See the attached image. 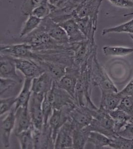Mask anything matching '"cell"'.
<instances>
[{
	"label": "cell",
	"mask_w": 133,
	"mask_h": 149,
	"mask_svg": "<svg viewBox=\"0 0 133 149\" xmlns=\"http://www.w3.org/2000/svg\"><path fill=\"white\" fill-rule=\"evenodd\" d=\"M15 135L33 127L29 112V104L19 107L15 110Z\"/></svg>",
	"instance_id": "obj_17"
},
{
	"label": "cell",
	"mask_w": 133,
	"mask_h": 149,
	"mask_svg": "<svg viewBox=\"0 0 133 149\" xmlns=\"http://www.w3.org/2000/svg\"><path fill=\"white\" fill-rule=\"evenodd\" d=\"M120 92L123 97L133 95V78L123 90Z\"/></svg>",
	"instance_id": "obj_42"
},
{
	"label": "cell",
	"mask_w": 133,
	"mask_h": 149,
	"mask_svg": "<svg viewBox=\"0 0 133 149\" xmlns=\"http://www.w3.org/2000/svg\"><path fill=\"white\" fill-rule=\"evenodd\" d=\"M109 147L115 149H133V139L117 135L111 139Z\"/></svg>",
	"instance_id": "obj_32"
},
{
	"label": "cell",
	"mask_w": 133,
	"mask_h": 149,
	"mask_svg": "<svg viewBox=\"0 0 133 149\" xmlns=\"http://www.w3.org/2000/svg\"><path fill=\"white\" fill-rule=\"evenodd\" d=\"M22 38V42L29 44L33 51L72 49L71 43L69 45L60 44L46 32L40 25L33 32Z\"/></svg>",
	"instance_id": "obj_2"
},
{
	"label": "cell",
	"mask_w": 133,
	"mask_h": 149,
	"mask_svg": "<svg viewBox=\"0 0 133 149\" xmlns=\"http://www.w3.org/2000/svg\"><path fill=\"white\" fill-rule=\"evenodd\" d=\"M118 135L129 139H133V118H132L126 125L118 132Z\"/></svg>",
	"instance_id": "obj_38"
},
{
	"label": "cell",
	"mask_w": 133,
	"mask_h": 149,
	"mask_svg": "<svg viewBox=\"0 0 133 149\" xmlns=\"http://www.w3.org/2000/svg\"><path fill=\"white\" fill-rule=\"evenodd\" d=\"M49 3L54 8V10L63 8L67 6L72 3L79 5V3L77 0H48Z\"/></svg>",
	"instance_id": "obj_40"
},
{
	"label": "cell",
	"mask_w": 133,
	"mask_h": 149,
	"mask_svg": "<svg viewBox=\"0 0 133 149\" xmlns=\"http://www.w3.org/2000/svg\"><path fill=\"white\" fill-rule=\"evenodd\" d=\"M54 80L45 72L38 77L33 78L31 85V92L40 95H45L52 88Z\"/></svg>",
	"instance_id": "obj_19"
},
{
	"label": "cell",
	"mask_w": 133,
	"mask_h": 149,
	"mask_svg": "<svg viewBox=\"0 0 133 149\" xmlns=\"http://www.w3.org/2000/svg\"><path fill=\"white\" fill-rule=\"evenodd\" d=\"M42 20L43 19L36 17L32 15L28 16V18L24 24L20 31V37L21 38L25 37L35 31L40 25Z\"/></svg>",
	"instance_id": "obj_29"
},
{
	"label": "cell",
	"mask_w": 133,
	"mask_h": 149,
	"mask_svg": "<svg viewBox=\"0 0 133 149\" xmlns=\"http://www.w3.org/2000/svg\"><path fill=\"white\" fill-rule=\"evenodd\" d=\"M45 95L54 109H60L70 105H77L75 99L66 91L61 88L55 81L52 88Z\"/></svg>",
	"instance_id": "obj_5"
},
{
	"label": "cell",
	"mask_w": 133,
	"mask_h": 149,
	"mask_svg": "<svg viewBox=\"0 0 133 149\" xmlns=\"http://www.w3.org/2000/svg\"><path fill=\"white\" fill-rule=\"evenodd\" d=\"M97 52L94 53L89 59L79 67L80 74L76 86L75 99L77 104L80 107H86L93 110L98 108L91 100V95L93 86L91 81V65L93 58Z\"/></svg>",
	"instance_id": "obj_1"
},
{
	"label": "cell",
	"mask_w": 133,
	"mask_h": 149,
	"mask_svg": "<svg viewBox=\"0 0 133 149\" xmlns=\"http://www.w3.org/2000/svg\"><path fill=\"white\" fill-rule=\"evenodd\" d=\"M59 24L67 34L70 43L79 42L86 39L74 18H71Z\"/></svg>",
	"instance_id": "obj_20"
},
{
	"label": "cell",
	"mask_w": 133,
	"mask_h": 149,
	"mask_svg": "<svg viewBox=\"0 0 133 149\" xmlns=\"http://www.w3.org/2000/svg\"><path fill=\"white\" fill-rule=\"evenodd\" d=\"M128 33L133 34V19L124 24L114 27H110L103 29L101 35L104 36L112 33Z\"/></svg>",
	"instance_id": "obj_31"
},
{
	"label": "cell",
	"mask_w": 133,
	"mask_h": 149,
	"mask_svg": "<svg viewBox=\"0 0 133 149\" xmlns=\"http://www.w3.org/2000/svg\"><path fill=\"white\" fill-rule=\"evenodd\" d=\"M77 105H70L60 109H54L48 123L52 131L53 136L55 141L58 132L69 120L70 112Z\"/></svg>",
	"instance_id": "obj_11"
},
{
	"label": "cell",
	"mask_w": 133,
	"mask_h": 149,
	"mask_svg": "<svg viewBox=\"0 0 133 149\" xmlns=\"http://www.w3.org/2000/svg\"><path fill=\"white\" fill-rule=\"evenodd\" d=\"M91 132L88 126L82 129H75L72 133V149H84L86 143H88V139Z\"/></svg>",
	"instance_id": "obj_25"
},
{
	"label": "cell",
	"mask_w": 133,
	"mask_h": 149,
	"mask_svg": "<svg viewBox=\"0 0 133 149\" xmlns=\"http://www.w3.org/2000/svg\"><path fill=\"white\" fill-rule=\"evenodd\" d=\"M15 110L14 107L8 112V114L4 118L1 120V128L2 144L6 148L10 146V135L12 131L15 129Z\"/></svg>",
	"instance_id": "obj_18"
},
{
	"label": "cell",
	"mask_w": 133,
	"mask_h": 149,
	"mask_svg": "<svg viewBox=\"0 0 133 149\" xmlns=\"http://www.w3.org/2000/svg\"><path fill=\"white\" fill-rule=\"evenodd\" d=\"M74 19L86 39L95 41V34L97 30L98 20L89 17H76Z\"/></svg>",
	"instance_id": "obj_22"
},
{
	"label": "cell",
	"mask_w": 133,
	"mask_h": 149,
	"mask_svg": "<svg viewBox=\"0 0 133 149\" xmlns=\"http://www.w3.org/2000/svg\"><path fill=\"white\" fill-rule=\"evenodd\" d=\"M36 62L52 77L55 81H59L66 74L68 66L65 65L49 61H40Z\"/></svg>",
	"instance_id": "obj_23"
},
{
	"label": "cell",
	"mask_w": 133,
	"mask_h": 149,
	"mask_svg": "<svg viewBox=\"0 0 133 149\" xmlns=\"http://www.w3.org/2000/svg\"><path fill=\"white\" fill-rule=\"evenodd\" d=\"M17 102V97H11L7 98H1L0 100V114L2 117L5 114L14 108Z\"/></svg>",
	"instance_id": "obj_35"
},
{
	"label": "cell",
	"mask_w": 133,
	"mask_h": 149,
	"mask_svg": "<svg viewBox=\"0 0 133 149\" xmlns=\"http://www.w3.org/2000/svg\"><path fill=\"white\" fill-rule=\"evenodd\" d=\"M100 107L109 112L117 109L123 99V95L118 92H101Z\"/></svg>",
	"instance_id": "obj_21"
},
{
	"label": "cell",
	"mask_w": 133,
	"mask_h": 149,
	"mask_svg": "<svg viewBox=\"0 0 133 149\" xmlns=\"http://www.w3.org/2000/svg\"><path fill=\"white\" fill-rule=\"evenodd\" d=\"M40 26L53 39L60 44L62 45L70 44L66 31L50 17L43 19L41 23Z\"/></svg>",
	"instance_id": "obj_9"
},
{
	"label": "cell",
	"mask_w": 133,
	"mask_h": 149,
	"mask_svg": "<svg viewBox=\"0 0 133 149\" xmlns=\"http://www.w3.org/2000/svg\"><path fill=\"white\" fill-rule=\"evenodd\" d=\"M44 95L32 93L29 101V109L34 128L41 129L44 125L42 104Z\"/></svg>",
	"instance_id": "obj_7"
},
{
	"label": "cell",
	"mask_w": 133,
	"mask_h": 149,
	"mask_svg": "<svg viewBox=\"0 0 133 149\" xmlns=\"http://www.w3.org/2000/svg\"><path fill=\"white\" fill-rule=\"evenodd\" d=\"M88 143L93 144L95 149H103L109 147L111 138L100 132L91 131L89 133Z\"/></svg>",
	"instance_id": "obj_27"
},
{
	"label": "cell",
	"mask_w": 133,
	"mask_h": 149,
	"mask_svg": "<svg viewBox=\"0 0 133 149\" xmlns=\"http://www.w3.org/2000/svg\"><path fill=\"white\" fill-rule=\"evenodd\" d=\"M0 76L1 78L10 79L21 83L22 80L16 72V65L14 57L12 56L1 55L0 58Z\"/></svg>",
	"instance_id": "obj_16"
},
{
	"label": "cell",
	"mask_w": 133,
	"mask_h": 149,
	"mask_svg": "<svg viewBox=\"0 0 133 149\" xmlns=\"http://www.w3.org/2000/svg\"><path fill=\"white\" fill-rule=\"evenodd\" d=\"M74 52L75 65L79 67L89 57L97 52V45L95 41L86 39L79 42L71 43Z\"/></svg>",
	"instance_id": "obj_6"
},
{
	"label": "cell",
	"mask_w": 133,
	"mask_h": 149,
	"mask_svg": "<svg viewBox=\"0 0 133 149\" xmlns=\"http://www.w3.org/2000/svg\"><path fill=\"white\" fill-rule=\"evenodd\" d=\"M79 74V67L78 66L76 65L68 66L66 74L59 81H57L58 85L61 88L66 91L74 98Z\"/></svg>",
	"instance_id": "obj_10"
},
{
	"label": "cell",
	"mask_w": 133,
	"mask_h": 149,
	"mask_svg": "<svg viewBox=\"0 0 133 149\" xmlns=\"http://www.w3.org/2000/svg\"><path fill=\"white\" fill-rule=\"evenodd\" d=\"M34 146L36 149H54L55 140L52 129L48 123L41 129H33Z\"/></svg>",
	"instance_id": "obj_8"
},
{
	"label": "cell",
	"mask_w": 133,
	"mask_h": 149,
	"mask_svg": "<svg viewBox=\"0 0 133 149\" xmlns=\"http://www.w3.org/2000/svg\"><path fill=\"white\" fill-rule=\"evenodd\" d=\"M53 10L54 8L48 2L36 8L32 12L31 15L39 19H43L49 17Z\"/></svg>",
	"instance_id": "obj_34"
},
{
	"label": "cell",
	"mask_w": 133,
	"mask_h": 149,
	"mask_svg": "<svg viewBox=\"0 0 133 149\" xmlns=\"http://www.w3.org/2000/svg\"><path fill=\"white\" fill-rule=\"evenodd\" d=\"M91 109L86 107L77 105L71 110L69 120L72 123L75 129H82L89 125L93 119Z\"/></svg>",
	"instance_id": "obj_14"
},
{
	"label": "cell",
	"mask_w": 133,
	"mask_h": 149,
	"mask_svg": "<svg viewBox=\"0 0 133 149\" xmlns=\"http://www.w3.org/2000/svg\"><path fill=\"white\" fill-rule=\"evenodd\" d=\"M93 119L88 126L91 131L100 132L112 139L117 136L114 131V121L107 111L100 107L96 110L91 109Z\"/></svg>",
	"instance_id": "obj_3"
},
{
	"label": "cell",
	"mask_w": 133,
	"mask_h": 149,
	"mask_svg": "<svg viewBox=\"0 0 133 149\" xmlns=\"http://www.w3.org/2000/svg\"><path fill=\"white\" fill-rule=\"evenodd\" d=\"M114 121V131L118 135V132L124 127L132 118L123 110L116 109L109 112Z\"/></svg>",
	"instance_id": "obj_26"
},
{
	"label": "cell",
	"mask_w": 133,
	"mask_h": 149,
	"mask_svg": "<svg viewBox=\"0 0 133 149\" xmlns=\"http://www.w3.org/2000/svg\"><path fill=\"white\" fill-rule=\"evenodd\" d=\"M131 15H133V13H128V14H125V15H124V17H126L131 16Z\"/></svg>",
	"instance_id": "obj_43"
},
{
	"label": "cell",
	"mask_w": 133,
	"mask_h": 149,
	"mask_svg": "<svg viewBox=\"0 0 133 149\" xmlns=\"http://www.w3.org/2000/svg\"><path fill=\"white\" fill-rule=\"evenodd\" d=\"M1 83V95L8 91V90L14 87L17 84H19L15 80L6 79V78H0Z\"/></svg>",
	"instance_id": "obj_39"
},
{
	"label": "cell",
	"mask_w": 133,
	"mask_h": 149,
	"mask_svg": "<svg viewBox=\"0 0 133 149\" xmlns=\"http://www.w3.org/2000/svg\"><path fill=\"white\" fill-rule=\"evenodd\" d=\"M48 2V0H25L21 7V12L24 15L29 16L36 8Z\"/></svg>",
	"instance_id": "obj_33"
},
{
	"label": "cell",
	"mask_w": 133,
	"mask_h": 149,
	"mask_svg": "<svg viewBox=\"0 0 133 149\" xmlns=\"http://www.w3.org/2000/svg\"><path fill=\"white\" fill-rule=\"evenodd\" d=\"M103 54L107 56L122 57L133 53V48L122 46H104L102 48Z\"/></svg>",
	"instance_id": "obj_30"
},
{
	"label": "cell",
	"mask_w": 133,
	"mask_h": 149,
	"mask_svg": "<svg viewBox=\"0 0 133 149\" xmlns=\"http://www.w3.org/2000/svg\"><path fill=\"white\" fill-rule=\"evenodd\" d=\"M33 127L26 130L18 134H15L19 143L21 149H34L33 136Z\"/></svg>",
	"instance_id": "obj_28"
},
{
	"label": "cell",
	"mask_w": 133,
	"mask_h": 149,
	"mask_svg": "<svg viewBox=\"0 0 133 149\" xmlns=\"http://www.w3.org/2000/svg\"><path fill=\"white\" fill-rule=\"evenodd\" d=\"M117 109L123 110L133 118V95L124 97Z\"/></svg>",
	"instance_id": "obj_36"
},
{
	"label": "cell",
	"mask_w": 133,
	"mask_h": 149,
	"mask_svg": "<svg viewBox=\"0 0 133 149\" xmlns=\"http://www.w3.org/2000/svg\"><path fill=\"white\" fill-rule=\"evenodd\" d=\"M32 78H25L24 85L22 90L19 95L17 97V102L15 105V110L19 107L29 104L31 92Z\"/></svg>",
	"instance_id": "obj_24"
},
{
	"label": "cell",
	"mask_w": 133,
	"mask_h": 149,
	"mask_svg": "<svg viewBox=\"0 0 133 149\" xmlns=\"http://www.w3.org/2000/svg\"><path fill=\"white\" fill-rule=\"evenodd\" d=\"M108 1L115 7L125 8V9H131L133 8V0H108Z\"/></svg>",
	"instance_id": "obj_41"
},
{
	"label": "cell",
	"mask_w": 133,
	"mask_h": 149,
	"mask_svg": "<svg viewBox=\"0 0 133 149\" xmlns=\"http://www.w3.org/2000/svg\"><path fill=\"white\" fill-rule=\"evenodd\" d=\"M130 34V36L131 38V39H132V40L133 41V34Z\"/></svg>",
	"instance_id": "obj_44"
},
{
	"label": "cell",
	"mask_w": 133,
	"mask_h": 149,
	"mask_svg": "<svg viewBox=\"0 0 133 149\" xmlns=\"http://www.w3.org/2000/svg\"><path fill=\"white\" fill-rule=\"evenodd\" d=\"M42 110L44 117V124H47L48 123L49 118L52 114L54 109L52 105L51 104L49 100H47L45 95L42 102Z\"/></svg>",
	"instance_id": "obj_37"
},
{
	"label": "cell",
	"mask_w": 133,
	"mask_h": 149,
	"mask_svg": "<svg viewBox=\"0 0 133 149\" xmlns=\"http://www.w3.org/2000/svg\"><path fill=\"white\" fill-rule=\"evenodd\" d=\"M91 81L93 87L98 86L101 92H118V89L98 60L97 54L93 58Z\"/></svg>",
	"instance_id": "obj_4"
},
{
	"label": "cell",
	"mask_w": 133,
	"mask_h": 149,
	"mask_svg": "<svg viewBox=\"0 0 133 149\" xmlns=\"http://www.w3.org/2000/svg\"><path fill=\"white\" fill-rule=\"evenodd\" d=\"M74 129L72 123L68 120L58 132L55 141L54 149H72V133Z\"/></svg>",
	"instance_id": "obj_15"
},
{
	"label": "cell",
	"mask_w": 133,
	"mask_h": 149,
	"mask_svg": "<svg viewBox=\"0 0 133 149\" xmlns=\"http://www.w3.org/2000/svg\"><path fill=\"white\" fill-rule=\"evenodd\" d=\"M103 0H84L75 10L74 17H89L98 20L100 7Z\"/></svg>",
	"instance_id": "obj_13"
},
{
	"label": "cell",
	"mask_w": 133,
	"mask_h": 149,
	"mask_svg": "<svg viewBox=\"0 0 133 149\" xmlns=\"http://www.w3.org/2000/svg\"><path fill=\"white\" fill-rule=\"evenodd\" d=\"M17 69L24 74L25 78H33L45 72V70L33 60L15 58Z\"/></svg>",
	"instance_id": "obj_12"
}]
</instances>
